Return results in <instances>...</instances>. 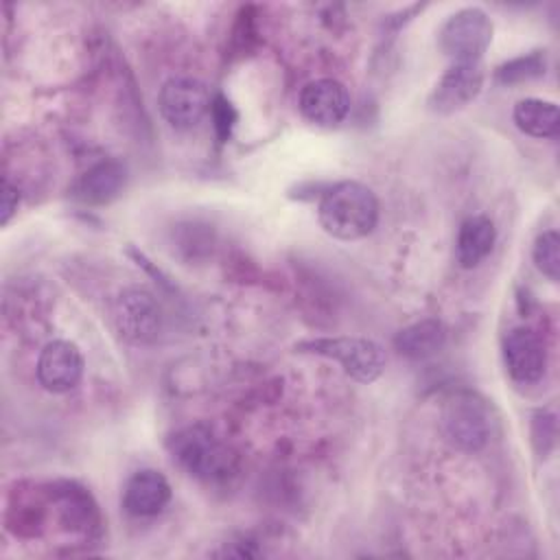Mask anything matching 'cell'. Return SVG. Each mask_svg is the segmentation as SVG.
<instances>
[{
  "mask_svg": "<svg viewBox=\"0 0 560 560\" xmlns=\"http://www.w3.org/2000/svg\"><path fill=\"white\" fill-rule=\"evenodd\" d=\"M547 72V52L532 50L527 55H518L494 70V79L503 85H518L534 79H540Z\"/></svg>",
  "mask_w": 560,
  "mask_h": 560,
  "instance_id": "17",
  "label": "cell"
},
{
  "mask_svg": "<svg viewBox=\"0 0 560 560\" xmlns=\"http://www.w3.org/2000/svg\"><path fill=\"white\" fill-rule=\"evenodd\" d=\"M210 116H212L214 131H217L219 140H221V142H225V140L232 136V129H234V125H236V118H238L236 109L232 107V103H230L225 96L217 94V96L212 98Z\"/></svg>",
  "mask_w": 560,
  "mask_h": 560,
  "instance_id": "19",
  "label": "cell"
},
{
  "mask_svg": "<svg viewBox=\"0 0 560 560\" xmlns=\"http://www.w3.org/2000/svg\"><path fill=\"white\" fill-rule=\"evenodd\" d=\"M532 256L542 276L553 282L560 278V236L556 230H545L542 234H538Z\"/></svg>",
  "mask_w": 560,
  "mask_h": 560,
  "instance_id": "18",
  "label": "cell"
},
{
  "mask_svg": "<svg viewBox=\"0 0 560 560\" xmlns=\"http://www.w3.org/2000/svg\"><path fill=\"white\" fill-rule=\"evenodd\" d=\"M171 483L155 468L136 470L122 490V508L131 516H155L171 501Z\"/></svg>",
  "mask_w": 560,
  "mask_h": 560,
  "instance_id": "12",
  "label": "cell"
},
{
  "mask_svg": "<svg viewBox=\"0 0 560 560\" xmlns=\"http://www.w3.org/2000/svg\"><path fill=\"white\" fill-rule=\"evenodd\" d=\"M125 164L118 160H101L90 166L74 184V197L83 203H107L125 186Z\"/></svg>",
  "mask_w": 560,
  "mask_h": 560,
  "instance_id": "13",
  "label": "cell"
},
{
  "mask_svg": "<svg viewBox=\"0 0 560 560\" xmlns=\"http://www.w3.org/2000/svg\"><path fill=\"white\" fill-rule=\"evenodd\" d=\"M446 343V326L435 319L427 317L420 322H413L396 332L394 348L398 354L407 359H427L438 354Z\"/></svg>",
  "mask_w": 560,
  "mask_h": 560,
  "instance_id": "15",
  "label": "cell"
},
{
  "mask_svg": "<svg viewBox=\"0 0 560 560\" xmlns=\"http://www.w3.org/2000/svg\"><path fill=\"white\" fill-rule=\"evenodd\" d=\"M497 228L494 221L486 214L468 217L457 232L455 241V258L462 269L477 267L494 247Z\"/></svg>",
  "mask_w": 560,
  "mask_h": 560,
  "instance_id": "14",
  "label": "cell"
},
{
  "mask_svg": "<svg viewBox=\"0 0 560 560\" xmlns=\"http://www.w3.org/2000/svg\"><path fill=\"white\" fill-rule=\"evenodd\" d=\"M298 107L308 122L317 127H332L348 116L350 96L346 85L337 79H313L300 90Z\"/></svg>",
  "mask_w": 560,
  "mask_h": 560,
  "instance_id": "10",
  "label": "cell"
},
{
  "mask_svg": "<svg viewBox=\"0 0 560 560\" xmlns=\"http://www.w3.org/2000/svg\"><path fill=\"white\" fill-rule=\"evenodd\" d=\"M295 350L337 361L359 383L376 381L387 363L383 346L368 337H315L295 343Z\"/></svg>",
  "mask_w": 560,
  "mask_h": 560,
  "instance_id": "3",
  "label": "cell"
},
{
  "mask_svg": "<svg viewBox=\"0 0 560 560\" xmlns=\"http://www.w3.org/2000/svg\"><path fill=\"white\" fill-rule=\"evenodd\" d=\"M516 127L532 138H556L560 131V112L553 101L523 98L514 105Z\"/></svg>",
  "mask_w": 560,
  "mask_h": 560,
  "instance_id": "16",
  "label": "cell"
},
{
  "mask_svg": "<svg viewBox=\"0 0 560 560\" xmlns=\"http://www.w3.org/2000/svg\"><path fill=\"white\" fill-rule=\"evenodd\" d=\"M20 208V190L15 184H11L7 177L2 179V188H0V223L7 225L13 214Z\"/></svg>",
  "mask_w": 560,
  "mask_h": 560,
  "instance_id": "20",
  "label": "cell"
},
{
  "mask_svg": "<svg viewBox=\"0 0 560 560\" xmlns=\"http://www.w3.org/2000/svg\"><path fill=\"white\" fill-rule=\"evenodd\" d=\"M173 459L192 477L225 479L236 468V455L230 451L210 427L188 424L168 442Z\"/></svg>",
  "mask_w": 560,
  "mask_h": 560,
  "instance_id": "2",
  "label": "cell"
},
{
  "mask_svg": "<svg viewBox=\"0 0 560 560\" xmlns=\"http://www.w3.org/2000/svg\"><path fill=\"white\" fill-rule=\"evenodd\" d=\"M85 359L77 343L68 339L48 341L37 357V381L52 394L70 392L83 378Z\"/></svg>",
  "mask_w": 560,
  "mask_h": 560,
  "instance_id": "9",
  "label": "cell"
},
{
  "mask_svg": "<svg viewBox=\"0 0 560 560\" xmlns=\"http://www.w3.org/2000/svg\"><path fill=\"white\" fill-rule=\"evenodd\" d=\"M210 107L212 94L197 77H171L162 83L158 94V109L175 129L195 127L210 112Z\"/></svg>",
  "mask_w": 560,
  "mask_h": 560,
  "instance_id": "7",
  "label": "cell"
},
{
  "mask_svg": "<svg viewBox=\"0 0 560 560\" xmlns=\"http://www.w3.org/2000/svg\"><path fill=\"white\" fill-rule=\"evenodd\" d=\"M112 319L116 332L133 343V346H147L153 343L164 324L162 308L153 293L140 287H127L122 289L112 306Z\"/></svg>",
  "mask_w": 560,
  "mask_h": 560,
  "instance_id": "5",
  "label": "cell"
},
{
  "mask_svg": "<svg viewBox=\"0 0 560 560\" xmlns=\"http://www.w3.org/2000/svg\"><path fill=\"white\" fill-rule=\"evenodd\" d=\"M442 424L448 442L466 453H477L488 444L490 416L486 405L468 392L453 394L442 409Z\"/></svg>",
  "mask_w": 560,
  "mask_h": 560,
  "instance_id": "6",
  "label": "cell"
},
{
  "mask_svg": "<svg viewBox=\"0 0 560 560\" xmlns=\"http://www.w3.org/2000/svg\"><path fill=\"white\" fill-rule=\"evenodd\" d=\"M317 219L324 232L332 238L357 241L376 228L378 199L370 186L343 179L324 190L317 206Z\"/></svg>",
  "mask_w": 560,
  "mask_h": 560,
  "instance_id": "1",
  "label": "cell"
},
{
  "mask_svg": "<svg viewBox=\"0 0 560 560\" xmlns=\"http://www.w3.org/2000/svg\"><path fill=\"white\" fill-rule=\"evenodd\" d=\"M486 81L481 61H453L438 79L429 94V109L435 114H453L472 103Z\"/></svg>",
  "mask_w": 560,
  "mask_h": 560,
  "instance_id": "8",
  "label": "cell"
},
{
  "mask_svg": "<svg viewBox=\"0 0 560 560\" xmlns=\"http://www.w3.org/2000/svg\"><path fill=\"white\" fill-rule=\"evenodd\" d=\"M503 361L508 374L523 385L536 383L547 370V350L538 332L518 326L512 328L503 339Z\"/></svg>",
  "mask_w": 560,
  "mask_h": 560,
  "instance_id": "11",
  "label": "cell"
},
{
  "mask_svg": "<svg viewBox=\"0 0 560 560\" xmlns=\"http://www.w3.org/2000/svg\"><path fill=\"white\" fill-rule=\"evenodd\" d=\"M492 33L494 24L481 7H464L444 20L438 31V46L453 61H481Z\"/></svg>",
  "mask_w": 560,
  "mask_h": 560,
  "instance_id": "4",
  "label": "cell"
}]
</instances>
